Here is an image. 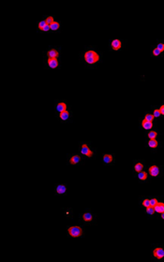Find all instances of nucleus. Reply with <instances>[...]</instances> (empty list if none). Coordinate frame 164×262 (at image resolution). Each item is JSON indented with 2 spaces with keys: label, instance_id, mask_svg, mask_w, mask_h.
Here are the masks:
<instances>
[{
  "label": "nucleus",
  "instance_id": "nucleus-8",
  "mask_svg": "<svg viewBox=\"0 0 164 262\" xmlns=\"http://www.w3.org/2000/svg\"><path fill=\"white\" fill-rule=\"evenodd\" d=\"M123 44H122V41L121 39H113L110 43V50L111 51H120L122 50Z\"/></svg>",
  "mask_w": 164,
  "mask_h": 262
},
{
  "label": "nucleus",
  "instance_id": "nucleus-14",
  "mask_svg": "<svg viewBox=\"0 0 164 262\" xmlns=\"http://www.w3.org/2000/svg\"><path fill=\"white\" fill-rule=\"evenodd\" d=\"M134 177H136L139 180L143 181V180H146L148 179L149 175H148V172L147 171L143 170L141 172H138V173H136V174H134Z\"/></svg>",
  "mask_w": 164,
  "mask_h": 262
},
{
  "label": "nucleus",
  "instance_id": "nucleus-9",
  "mask_svg": "<svg viewBox=\"0 0 164 262\" xmlns=\"http://www.w3.org/2000/svg\"><path fill=\"white\" fill-rule=\"evenodd\" d=\"M116 157L113 154H103V164L105 165H115Z\"/></svg>",
  "mask_w": 164,
  "mask_h": 262
},
{
  "label": "nucleus",
  "instance_id": "nucleus-26",
  "mask_svg": "<svg viewBox=\"0 0 164 262\" xmlns=\"http://www.w3.org/2000/svg\"><path fill=\"white\" fill-rule=\"evenodd\" d=\"M143 120H145L147 121H150V122H153L154 120H155V117H154L153 114H151L150 112H146L145 114V117H143Z\"/></svg>",
  "mask_w": 164,
  "mask_h": 262
},
{
  "label": "nucleus",
  "instance_id": "nucleus-13",
  "mask_svg": "<svg viewBox=\"0 0 164 262\" xmlns=\"http://www.w3.org/2000/svg\"><path fill=\"white\" fill-rule=\"evenodd\" d=\"M47 66L50 69H56L59 67V61L57 58H47Z\"/></svg>",
  "mask_w": 164,
  "mask_h": 262
},
{
  "label": "nucleus",
  "instance_id": "nucleus-31",
  "mask_svg": "<svg viewBox=\"0 0 164 262\" xmlns=\"http://www.w3.org/2000/svg\"><path fill=\"white\" fill-rule=\"evenodd\" d=\"M46 23H47V24H50V26H51V24L54 22V19H53V16H47L46 17Z\"/></svg>",
  "mask_w": 164,
  "mask_h": 262
},
{
  "label": "nucleus",
  "instance_id": "nucleus-3",
  "mask_svg": "<svg viewBox=\"0 0 164 262\" xmlns=\"http://www.w3.org/2000/svg\"><path fill=\"white\" fill-rule=\"evenodd\" d=\"M151 256L154 260L162 262L164 261V246L161 244L154 245L151 251Z\"/></svg>",
  "mask_w": 164,
  "mask_h": 262
},
{
  "label": "nucleus",
  "instance_id": "nucleus-32",
  "mask_svg": "<svg viewBox=\"0 0 164 262\" xmlns=\"http://www.w3.org/2000/svg\"><path fill=\"white\" fill-rule=\"evenodd\" d=\"M51 30V26H50V24H46L45 26H44V28L42 29L41 31H43V32H48V31H50Z\"/></svg>",
  "mask_w": 164,
  "mask_h": 262
},
{
  "label": "nucleus",
  "instance_id": "nucleus-1",
  "mask_svg": "<svg viewBox=\"0 0 164 262\" xmlns=\"http://www.w3.org/2000/svg\"><path fill=\"white\" fill-rule=\"evenodd\" d=\"M83 59L87 65H96L101 60V55L95 50L88 49L83 55Z\"/></svg>",
  "mask_w": 164,
  "mask_h": 262
},
{
  "label": "nucleus",
  "instance_id": "nucleus-12",
  "mask_svg": "<svg viewBox=\"0 0 164 262\" xmlns=\"http://www.w3.org/2000/svg\"><path fill=\"white\" fill-rule=\"evenodd\" d=\"M82 162V157L79 154H72L68 157V164L69 165H79Z\"/></svg>",
  "mask_w": 164,
  "mask_h": 262
},
{
  "label": "nucleus",
  "instance_id": "nucleus-30",
  "mask_svg": "<svg viewBox=\"0 0 164 262\" xmlns=\"http://www.w3.org/2000/svg\"><path fill=\"white\" fill-rule=\"evenodd\" d=\"M46 24H47L46 20H45V19H43V20H41V21L39 23V24H38V28L39 29V30H42V29L44 28V26H45Z\"/></svg>",
  "mask_w": 164,
  "mask_h": 262
},
{
  "label": "nucleus",
  "instance_id": "nucleus-4",
  "mask_svg": "<svg viewBox=\"0 0 164 262\" xmlns=\"http://www.w3.org/2000/svg\"><path fill=\"white\" fill-rule=\"evenodd\" d=\"M80 220L83 222L84 225L96 224V214L92 213V212L90 211V210H86V211H84L83 213H82L80 215Z\"/></svg>",
  "mask_w": 164,
  "mask_h": 262
},
{
  "label": "nucleus",
  "instance_id": "nucleus-28",
  "mask_svg": "<svg viewBox=\"0 0 164 262\" xmlns=\"http://www.w3.org/2000/svg\"><path fill=\"white\" fill-rule=\"evenodd\" d=\"M155 47L158 48V50L164 54V41H160V42L157 43V45Z\"/></svg>",
  "mask_w": 164,
  "mask_h": 262
},
{
  "label": "nucleus",
  "instance_id": "nucleus-25",
  "mask_svg": "<svg viewBox=\"0 0 164 262\" xmlns=\"http://www.w3.org/2000/svg\"><path fill=\"white\" fill-rule=\"evenodd\" d=\"M152 111H153L152 114H153V116H154V117H155V118H158V117H161V113H160V109H158V108L153 106L152 107Z\"/></svg>",
  "mask_w": 164,
  "mask_h": 262
},
{
  "label": "nucleus",
  "instance_id": "nucleus-6",
  "mask_svg": "<svg viewBox=\"0 0 164 262\" xmlns=\"http://www.w3.org/2000/svg\"><path fill=\"white\" fill-rule=\"evenodd\" d=\"M80 153L86 158H91L94 156V152L91 150V147L88 143H81L80 144Z\"/></svg>",
  "mask_w": 164,
  "mask_h": 262
},
{
  "label": "nucleus",
  "instance_id": "nucleus-21",
  "mask_svg": "<svg viewBox=\"0 0 164 262\" xmlns=\"http://www.w3.org/2000/svg\"><path fill=\"white\" fill-rule=\"evenodd\" d=\"M63 211H64V215H65L68 219H71L72 217H73L74 210L72 209H71V208H67V209H64Z\"/></svg>",
  "mask_w": 164,
  "mask_h": 262
},
{
  "label": "nucleus",
  "instance_id": "nucleus-7",
  "mask_svg": "<svg viewBox=\"0 0 164 262\" xmlns=\"http://www.w3.org/2000/svg\"><path fill=\"white\" fill-rule=\"evenodd\" d=\"M146 168L145 161V160H135L133 162V171L134 174H136L138 172H141Z\"/></svg>",
  "mask_w": 164,
  "mask_h": 262
},
{
  "label": "nucleus",
  "instance_id": "nucleus-22",
  "mask_svg": "<svg viewBox=\"0 0 164 262\" xmlns=\"http://www.w3.org/2000/svg\"><path fill=\"white\" fill-rule=\"evenodd\" d=\"M141 205L145 208L150 206V197H142L141 198Z\"/></svg>",
  "mask_w": 164,
  "mask_h": 262
},
{
  "label": "nucleus",
  "instance_id": "nucleus-24",
  "mask_svg": "<svg viewBox=\"0 0 164 262\" xmlns=\"http://www.w3.org/2000/svg\"><path fill=\"white\" fill-rule=\"evenodd\" d=\"M151 56L152 57H162L163 53L160 52L158 48H156L155 46H154L153 49H152V51H151Z\"/></svg>",
  "mask_w": 164,
  "mask_h": 262
},
{
  "label": "nucleus",
  "instance_id": "nucleus-27",
  "mask_svg": "<svg viewBox=\"0 0 164 262\" xmlns=\"http://www.w3.org/2000/svg\"><path fill=\"white\" fill-rule=\"evenodd\" d=\"M158 202H160V199H158V196H152L150 197V206L151 207H155Z\"/></svg>",
  "mask_w": 164,
  "mask_h": 262
},
{
  "label": "nucleus",
  "instance_id": "nucleus-17",
  "mask_svg": "<svg viewBox=\"0 0 164 262\" xmlns=\"http://www.w3.org/2000/svg\"><path fill=\"white\" fill-rule=\"evenodd\" d=\"M59 51L56 49H50L46 52V57L48 58H57L59 57Z\"/></svg>",
  "mask_w": 164,
  "mask_h": 262
},
{
  "label": "nucleus",
  "instance_id": "nucleus-20",
  "mask_svg": "<svg viewBox=\"0 0 164 262\" xmlns=\"http://www.w3.org/2000/svg\"><path fill=\"white\" fill-rule=\"evenodd\" d=\"M146 136L148 139H156V138L158 136V132L157 130H150L149 132H147Z\"/></svg>",
  "mask_w": 164,
  "mask_h": 262
},
{
  "label": "nucleus",
  "instance_id": "nucleus-5",
  "mask_svg": "<svg viewBox=\"0 0 164 262\" xmlns=\"http://www.w3.org/2000/svg\"><path fill=\"white\" fill-rule=\"evenodd\" d=\"M147 172L150 178H160L163 175L162 166L157 165H153L151 166H149Z\"/></svg>",
  "mask_w": 164,
  "mask_h": 262
},
{
  "label": "nucleus",
  "instance_id": "nucleus-23",
  "mask_svg": "<svg viewBox=\"0 0 164 262\" xmlns=\"http://www.w3.org/2000/svg\"><path fill=\"white\" fill-rule=\"evenodd\" d=\"M145 212L147 214V215H149L150 217H154V214L156 213L155 212V209H154V207H151V206H149V207H147V208H145Z\"/></svg>",
  "mask_w": 164,
  "mask_h": 262
},
{
  "label": "nucleus",
  "instance_id": "nucleus-10",
  "mask_svg": "<svg viewBox=\"0 0 164 262\" xmlns=\"http://www.w3.org/2000/svg\"><path fill=\"white\" fill-rule=\"evenodd\" d=\"M140 127L143 128V129L145 130V131H150V130H153L154 128L156 127V125H155V123H154V122L147 121L145 120H142L140 121Z\"/></svg>",
  "mask_w": 164,
  "mask_h": 262
},
{
  "label": "nucleus",
  "instance_id": "nucleus-2",
  "mask_svg": "<svg viewBox=\"0 0 164 262\" xmlns=\"http://www.w3.org/2000/svg\"><path fill=\"white\" fill-rule=\"evenodd\" d=\"M84 229L81 225H71L68 226L67 229V234L68 237H72V238H82L84 236Z\"/></svg>",
  "mask_w": 164,
  "mask_h": 262
},
{
  "label": "nucleus",
  "instance_id": "nucleus-19",
  "mask_svg": "<svg viewBox=\"0 0 164 262\" xmlns=\"http://www.w3.org/2000/svg\"><path fill=\"white\" fill-rule=\"evenodd\" d=\"M156 213H162L164 212V202H158V203L154 207Z\"/></svg>",
  "mask_w": 164,
  "mask_h": 262
},
{
  "label": "nucleus",
  "instance_id": "nucleus-34",
  "mask_svg": "<svg viewBox=\"0 0 164 262\" xmlns=\"http://www.w3.org/2000/svg\"><path fill=\"white\" fill-rule=\"evenodd\" d=\"M160 218L161 220H164V212H162V213H160Z\"/></svg>",
  "mask_w": 164,
  "mask_h": 262
},
{
  "label": "nucleus",
  "instance_id": "nucleus-29",
  "mask_svg": "<svg viewBox=\"0 0 164 262\" xmlns=\"http://www.w3.org/2000/svg\"><path fill=\"white\" fill-rule=\"evenodd\" d=\"M59 27H60V24H59L58 22H53L51 24V30L52 31H56Z\"/></svg>",
  "mask_w": 164,
  "mask_h": 262
},
{
  "label": "nucleus",
  "instance_id": "nucleus-16",
  "mask_svg": "<svg viewBox=\"0 0 164 262\" xmlns=\"http://www.w3.org/2000/svg\"><path fill=\"white\" fill-rule=\"evenodd\" d=\"M67 186L65 184H57L56 186V195H65L67 193Z\"/></svg>",
  "mask_w": 164,
  "mask_h": 262
},
{
  "label": "nucleus",
  "instance_id": "nucleus-18",
  "mask_svg": "<svg viewBox=\"0 0 164 262\" xmlns=\"http://www.w3.org/2000/svg\"><path fill=\"white\" fill-rule=\"evenodd\" d=\"M69 117H71V112H69L68 110H65L64 112L60 113L59 114V118L62 120V121H67L69 120Z\"/></svg>",
  "mask_w": 164,
  "mask_h": 262
},
{
  "label": "nucleus",
  "instance_id": "nucleus-11",
  "mask_svg": "<svg viewBox=\"0 0 164 262\" xmlns=\"http://www.w3.org/2000/svg\"><path fill=\"white\" fill-rule=\"evenodd\" d=\"M146 146L149 147V149L155 150V149H158V147H161L162 144L160 142H158L157 139H148L146 141Z\"/></svg>",
  "mask_w": 164,
  "mask_h": 262
},
{
  "label": "nucleus",
  "instance_id": "nucleus-15",
  "mask_svg": "<svg viewBox=\"0 0 164 262\" xmlns=\"http://www.w3.org/2000/svg\"><path fill=\"white\" fill-rule=\"evenodd\" d=\"M56 109L57 113H62L65 110H67V103L65 102H57L56 103Z\"/></svg>",
  "mask_w": 164,
  "mask_h": 262
},
{
  "label": "nucleus",
  "instance_id": "nucleus-33",
  "mask_svg": "<svg viewBox=\"0 0 164 262\" xmlns=\"http://www.w3.org/2000/svg\"><path fill=\"white\" fill-rule=\"evenodd\" d=\"M158 109H160V111L161 113V116H164V103H162V105L160 106V108H158Z\"/></svg>",
  "mask_w": 164,
  "mask_h": 262
}]
</instances>
